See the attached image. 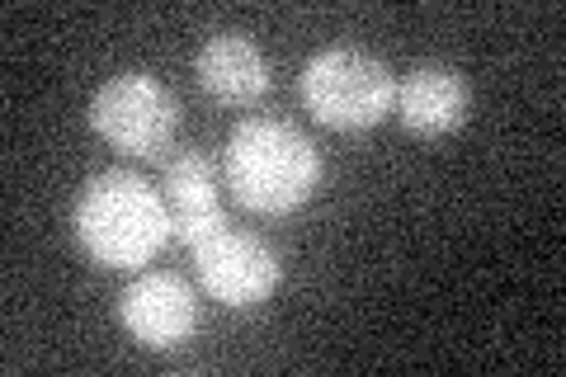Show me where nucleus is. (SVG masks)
I'll return each mask as SVG.
<instances>
[{
    "label": "nucleus",
    "mask_w": 566,
    "mask_h": 377,
    "mask_svg": "<svg viewBox=\"0 0 566 377\" xmlns=\"http://www.w3.org/2000/svg\"><path fill=\"white\" fill-rule=\"evenodd\" d=\"M189 255H193V274H199L203 293L232 312H251L260 302H270L283 283L279 250L264 237H255V231H241L232 222L203 237Z\"/></svg>",
    "instance_id": "nucleus-5"
},
{
    "label": "nucleus",
    "mask_w": 566,
    "mask_h": 377,
    "mask_svg": "<svg viewBox=\"0 0 566 377\" xmlns=\"http://www.w3.org/2000/svg\"><path fill=\"white\" fill-rule=\"evenodd\" d=\"M118 321L142 349H180L185 339L199 331V297L180 274L151 269L137 274L128 289L118 293Z\"/></svg>",
    "instance_id": "nucleus-6"
},
{
    "label": "nucleus",
    "mask_w": 566,
    "mask_h": 377,
    "mask_svg": "<svg viewBox=\"0 0 566 377\" xmlns=\"http://www.w3.org/2000/svg\"><path fill=\"white\" fill-rule=\"evenodd\" d=\"M222 185L245 212L289 218L322 189V151L283 118H245L227 137Z\"/></svg>",
    "instance_id": "nucleus-1"
},
{
    "label": "nucleus",
    "mask_w": 566,
    "mask_h": 377,
    "mask_svg": "<svg viewBox=\"0 0 566 377\" xmlns=\"http://www.w3.org/2000/svg\"><path fill=\"white\" fill-rule=\"evenodd\" d=\"M193 71H199V85L208 95L218 104H232V109H245V104L264 100V90H270V57L241 29L208 33L203 48L193 52Z\"/></svg>",
    "instance_id": "nucleus-9"
},
{
    "label": "nucleus",
    "mask_w": 566,
    "mask_h": 377,
    "mask_svg": "<svg viewBox=\"0 0 566 377\" xmlns=\"http://www.w3.org/2000/svg\"><path fill=\"white\" fill-rule=\"evenodd\" d=\"M81 250L104 269H142L170 241V212L151 179L133 170H104L81 189L71 208Z\"/></svg>",
    "instance_id": "nucleus-2"
},
{
    "label": "nucleus",
    "mask_w": 566,
    "mask_h": 377,
    "mask_svg": "<svg viewBox=\"0 0 566 377\" xmlns=\"http://www.w3.org/2000/svg\"><path fill=\"white\" fill-rule=\"evenodd\" d=\"M297 95H303L316 123H326L335 133H359V128H378L392 114L397 76L368 48L335 43L307 57L303 76H297Z\"/></svg>",
    "instance_id": "nucleus-3"
},
{
    "label": "nucleus",
    "mask_w": 566,
    "mask_h": 377,
    "mask_svg": "<svg viewBox=\"0 0 566 377\" xmlns=\"http://www.w3.org/2000/svg\"><path fill=\"white\" fill-rule=\"evenodd\" d=\"M91 128L123 156L156 160L180 133V100L151 71H118L91 95Z\"/></svg>",
    "instance_id": "nucleus-4"
},
{
    "label": "nucleus",
    "mask_w": 566,
    "mask_h": 377,
    "mask_svg": "<svg viewBox=\"0 0 566 377\" xmlns=\"http://www.w3.org/2000/svg\"><path fill=\"white\" fill-rule=\"evenodd\" d=\"M161 199H166V212H170V237L180 245H189V250L203 237H212L218 227H227L222 179H218V166L208 160L203 147H180L166 160Z\"/></svg>",
    "instance_id": "nucleus-7"
},
{
    "label": "nucleus",
    "mask_w": 566,
    "mask_h": 377,
    "mask_svg": "<svg viewBox=\"0 0 566 377\" xmlns=\"http://www.w3.org/2000/svg\"><path fill=\"white\" fill-rule=\"evenodd\" d=\"M397 118L416 137H444L458 133L472 114V90L444 62H420L397 81Z\"/></svg>",
    "instance_id": "nucleus-8"
}]
</instances>
